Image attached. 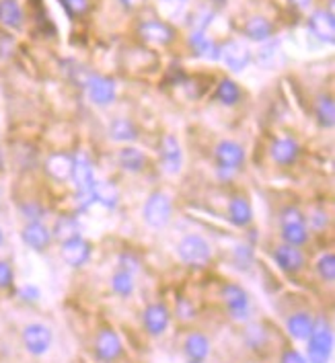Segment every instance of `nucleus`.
<instances>
[{
  "instance_id": "obj_28",
  "label": "nucleus",
  "mask_w": 335,
  "mask_h": 363,
  "mask_svg": "<svg viewBox=\"0 0 335 363\" xmlns=\"http://www.w3.org/2000/svg\"><path fill=\"white\" fill-rule=\"evenodd\" d=\"M79 230H80L79 222H77L75 218H60L58 222H56V226H54V236L60 238L62 242H66V240L79 238L80 236Z\"/></svg>"
},
{
  "instance_id": "obj_24",
  "label": "nucleus",
  "mask_w": 335,
  "mask_h": 363,
  "mask_svg": "<svg viewBox=\"0 0 335 363\" xmlns=\"http://www.w3.org/2000/svg\"><path fill=\"white\" fill-rule=\"evenodd\" d=\"M0 23L11 29H19L23 25V11L17 0H0Z\"/></svg>"
},
{
  "instance_id": "obj_5",
  "label": "nucleus",
  "mask_w": 335,
  "mask_h": 363,
  "mask_svg": "<svg viewBox=\"0 0 335 363\" xmlns=\"http://www.w3.org/2000/svg\"><path fill=\"white\" fill-rule=\"evenodd\" d=\"M222 300L229 308V314L233 320H247L251 304H249V296L243 287L235 286V284L226 286L222 289Z\"/></svg>"
},
{
  "instance_id": "obj_11",
  "label": "nucleus",
  "mask_w": 335,
  "mask_h": 363,
  "mask_svg": "<svg viewBox=\"0 0 335 363\" xmlns=\"http://www.w3.org/2000/svg\"><path fill=\"white\" fill-rule=\"evenodd\" d=\"M216 162L222 169H238L245 162V150L238 146L237 142L224 140L216 146Z\"/></svg>"
},
{
  "instance_id": "obj_27",
  "label": "nucleus",
  "mask_w": 335,
  "mask_h": 363,
  "mask_svg": "<svg viewBox=\"0 0 335 363\" xmlns=\"http://www.w3.org/2000/svg\"><path fill=\"white\" fill-rule=\"evenodd\" d=\"M109 135L114 140H118V142H132V140L138 138V130L128 119H116L111 123V128H109Z\"/></svg>"
},
{
  "instance_id": "obj_13",
  "label": "nucleus",
  "mask_w": 335,
  "mask_h": 363,
  "mask_svg": "<svg viewBox=\"0 0 335 363\" xmlns=\"http://www.w3.org/2000/svg\"><path fill=\"white\" fill-rule=\"evenodd\" d=\"M21 238H23V242H25L29 249L43 250L50 245V240H52V232L45 228L41 222H29V224L23 228V232H21Z\"/></svg>"
},
{
  "instance_id": "obj_14",
  "label": "nucleus",
  "mask_w": 335,
  "mask_h": 363,
  "mask_svg": "<svg viewBox=\"0 0 335 363\" xmlns=\"http://www.w3.org/2000/svg\"><path fill=\"white\" fill-rule=\"evenodd\" d=\"M160 156H163V167L165 171L175 174V172L181 171V146H179L177 138L173 135H165L163 144H160Z\"/></svg>"
},
{
  "instance_id": "obj_17",
  "label": "nucleus",
  "mask_w": 335,
  "mask_h": 363,
  "mask_svg": "<svg viewBox=\"0 0 335 363\" xmlns=\"http://www.w3.org/2000/svg\"><path fill=\"white\" fill-rule=\"evenodd\" d=\"M274 259H276L278 267L288 271V273H296V271H300L302 265H304L302 252L296 249V247H290V245L278 247L276 252H274Z\"/></svg>"
},
{
  "instance_id": "obj_9",
  "label": "nucleus",
  "mask_w": 335,
  "mask_h": 363,
  "mask_svg": "<svg viewBox=\"0 0 335 363\" xmlns=\"http://www.w3.org/2000/svg\"><path fill=\"white\" fill-rule=\"evenodd\" d=\"M121 349L123 347H121L118 333H114L109 328H105V330L99 333L97 341H95V351H97L99 359L114 362V359H118L119 355H121Z\"/></svg>"
},
{
  "instance_id": "obj_2",
  "label": "nucleus",
  "mask_w": 335,
  "mask_h": 363,
  "mask_svg": "<svg viewBox=\"0 0 335 363\" xmlns=\"http://www.w3.org/2000/svg\"><path fill=\"white\" fill-rule=\"evenodd\" d=\"M177 252L179 257H181V261H185L187 265H196V267L206 265V263L210 261V257H212L210 245H208L202 236H197V234L185 236V238L179 242Z\"/></svg>"
},
{
  "instance_id": "obj_41",
  "label": "nucleus",
  "mask_w": 335,
  "mask_h": 363,
  "mask_svg": "<svg viewBox=\"0 0 335 363\" xmlns=\"http://www.w3.org/2000/svg\"><path fill=\"white\" fill-rule=\"evenodd\" d=\"M142 0H123V4L126 6H136V4H140Z\"/></svg>"
},
{
  "instance_id": "obj_6",
  "label": "nucleus",
  "mask_w": 335,
  "mask_h": 363,
  "mask_svg": "<svg viewBox=\"0 0 335 363\" xmlns=\"http://www.w3.org/2000/svg\"><path fill=\"white\" fill-rule=\"evenodd\" d=\"M87 91L89 99L95 105H109L116 99V84L114 80L105 77H91L87 80Z\"/></svg>"
},
{
  "instance_id": "obj_35",
  "label": "nucleus",
  "mask_w": 335,
  "mask_h": 363,
  "mask_svg": "<svg viewBox=\"0 0 335 363\" xmlns=\"http://www.w3.org/2000/svg\"><path fill=\"white\" fill-rule=\"evenodd\" d=\"M13 286V269L6 261H0V289Z\"/></svg>"
},
{
  "instance_id": "obj_39",
  "label": "nucleus",
  "mask_w": 335,
  "mask_h": 363,
  "mask_svg": "<svg viewBox=\"0 0 335 363\" xmlns=\"http://www.w3.org/2000/svg\"><path fill=\"white\" fill-rule=\"evenodd\" d=\"M23 213H25V218H27V220H31V222H40L41 210L38 208V206H25V208H23Z\"/></svg>"
},
{
  "instance_id": "obj_21",
  "label": "nucleus",
  "mask_w": 335,
  "mask_h": 363,
  "mask_svg": "<svg viewBox=\"0 0 335 363\" xmlns=\"http://www.w3.org/2000/svg\"><path fill=\"white\" fill-rule=\"evenodd\" d=\"M229 220L235 224V226H247V224H251V220H253V210H251V206H249V201L247 199H243V197H235L233 201H231V206H229Z\"/></svg>"
},
{
  "instance_id": "obj_31",
  "label": "nucleus",
  "mask_w": 335,
  "mask_h": 363,
  "mask_svg": "<svg viewBox=\"0 0 335 363\" xmlns=\"http://www.w3.org/2000/svg\"><path fill=\"white\" fill-rule=\"evenodd\" d=\"M216 96L218 101L224 103V105H237L238 99H241V89H238L233 80H222V82L218 84Z\"/></svg>"
},
{
  "instance_id": "obj_40",
  "label": "nucleus",
  "mask_w": 335,
  "mask_h": 363,
  "mask_svg": "<svg viewBox=\"0 0 335 363\" xmlns=\"http://www.w3.org/2000/svg\"><path fill=\"white\" fill-rule=\"evenodd\" d=\"M295 2L300 9H309V4H311V0H295Z\"/></svg>"
},
{
  "instance_id": "obj_29",
  "label": "nucleus",
  "mask_w": 335,
  "mask_h": 363,
  "mask_svg": "<svg viewBox=\"0 0 335 363\" xmlns=\"http://www.w3.org/2000/svg\"><path fill=\"white\" fill-rule=\"evenodd\" d=\"M317 119L323 128H334L335 123V105L331 96H321L317 103Z\"/></svg>"
},
{
  "instance_id": "obj_19",
  "label": "nucleus",
  "mask_w": 335,
  "mask_h": 363,
  "mask_svg": "<svg viewBox=\"0 0 335 363\" xmlns=\"http://www.w3.org/2000/svg\"><path fill=\"white\" fill-rule=\"evenodd\" d=\"M313 323H315V320L311 318L309 312H296V314H292V316L288 318L286 328H288L290 337H295L298 341H307L309 335H311V330H313Z\"/></svg>"
},
{
  "instance_id": "obj_10",
  "label": "nucleus",
  "mask_w": 335,
  "mask_h": 363,
  "mask_svg": "<svg viewBox=\"0 0 335 363\" xmlns=\"http://www.w3.org/2000/svg\"><path fill=\"white\" fill-rule=\"evenodd\" d=\"M91 257V247L87 240L82 238H72V240H66L62 245V259L70 265V267H82Z\"/></svg>"
},
{
  "instance_id": "obj_16",
  "label": "nucleus",
  "mask_w": 335,
  "mask_h": 363,
  "mask_svg": "<svg viewBox=\"0 0 335 363\" xmlns=\"http://www.w3.org/2000/svg\"><path fill=\"white\" fill-rule=\"evenodd\" d=\"M183 353L190 363H204L210 353V341L199 333H192L183 343Z\"/></svg>"
},
{
  "instance_id": "obj_1",
  "label": "nucleus",
  "mask_w": 335,
  "mask_h": 363,
  "mask_svg": "<svg viewBox=\"0 0 335 363\" xmlns=\"http://www.w3.org/2000/svg\"><path fill=\"white\" fill-rule=\"evenodd\" d=\"M309 363H327L334 351V333L325 318H317L309 335Z\"/></svg>"
},
{
  "instance_id": "obj_25",
  "label": "nucleus",
  "mask_w": 335,
  "mask_h": 363,
  "mask_svg": "<svg viewBox=\"0 0 335 363\" xmlns=\"http://www.w3.org/2000/svg\"><path fill=\"white\" fill-rule=\"evenodd\" d=\"M282 236L284 240L290 245V247H300L307 242L309 238V232L304 226V220H296V222H286L282 224Z\"/></svg>"
},
{
  "instance_id": "obj_23",
  "label": "nucleus",
  "mask_w": 335,
  "mask_h": 363,
  "mask_svg": "<svg viewBox=\"0 0 335 363\" xmlns=\"http://www.w3.org/2000/svg\"><path fill=\"white\" fill-rule=\"evenodd\" d=\"M298 152H300L298 144H296L295 140H290V138L278 140L276 144L272 146V156L280 164H292L298 158Z\"/></svg>"
},
{
  "instance_id": "obj_30",
  "label": "nucleus",
  "mask_w": 335,
  "mask_h": 363,
  "mask_svg": "<svg viewBox=\"0 0 335 363\" xmlns=\"http://www.w3.org/2000/svg\"><path fill=\"white\" fill-rule=\"evenodd\" d=\"M245 33L251 39H256V41H263V39L272 35V25H270V21L256 17V19H251L245 25Z\"/></svg>"
},
{
  "instance_id": "obj_34",
  "label": "nucleus",
  "mask_w": 335,
  "mask_h": 363,
  "mask_svg": "<svg viewBox=\"0 0 335 363\" xmlns=\"http://www.w3.org/2000/svg\"><path fill=\"white\" fill-rule=\"evenodd\" d=\"M317 273L323 281H334L335 279V257L331 252L323 255L319 261H317Z\"/></svg>"
},
{
  "instance_id": "obj_32",
  "label": "nucleus",
  "mask_w": 335,
  "mask_h": 363,
  "mask_svg": "<svg viewBox=\"0 0 335 363\" xmlns=\"http://www.w3.org/2000/svg\"><path fill=\"white\" fill-rule=\"evenodd\" d=\"M111 287H114V291L119 294V296H130V294L134 291V279H132V273H130V271H126V269L118 271V273L111 277Z\"/></svg>"
},
{
  "instance_id": "obj_22",
  "label": "nucleus",
  "mask_w": 335,
  "mask_h": 363,
  "mask_svg": "<svg viewBox=\"0 0 335 363\" xmlns=\"http://www.w3.org/2000/svg\"><path fill=\"white\" fill-rule=\"evenodd\" d=\"M72 162H75V160H72L68 154H54V156L48 158L45 169H48V172H50L54 179L64 181V179H70V174H72Z\"/></svg>"
},
{
  "instance_id": "obj_37",
  "label": "nucleus",
  "mask_w": 335,
  "mask_h": 363,
  "mask_svg": "<svg viewBox=\"0 0 335 363\" xmlns=\"http://www.w3.org/2000/svg\"><path fill=\"white\" fill-rule=\"evenodd\" d=\"M64 6H66L68 15L77 17V15H82L87 11L89 4H87V0H64Z\"/></svg>"
},
{
  "instance_id": "obj_3",
  "label": "nucleus",
  "mask_w": 335,
  "mask_h": 363,
  "mask_svg": "<svg viewBox=\"0 0 335 363\" xmlns=\"http://www.w3.org/2000/svg\"><path fill=\"white\" fill-rule=\"evenodd\" d=\"M144 220L153 228H165L171 220V199L165 193H153L144 206Z\"/></svg>"
},
{
  "instance_id": "obj_38",
  "label": "nucleus",
  "mask_w": 335,
  "mask_h": 363,
  "mask_svg": "<svg viewBox=\"0 0 335 363\" xmlns=\"http://www.w3.org/2000/svg\"><path fill=\"white\" fill-rule=\"evenodd\" d=\"M280 363H309V362H307V357H302L298 351H295V349H288V351H284V353H282V359H280Z\"/></svg>"
},
{
  "instance_id": "obj_33",
  "label": "nucleus",
  "mask_w": 335,
  "mask_h": 363,
  "mask_svg": "<svg viewBox=\"0 0 335 363\" xmlns=\"http://www.w3.org/2000/svg\"><path fill=\"white\" fill-rule=\"evenodd\" d=\"M192 45H194V50H196L197 54H202V56L212 57V60H216L220 56V48H218L216 43H212L210 39L204 38V33H194Z\"/></svg>"
},
{
  "instance_id": "obj_15",
  "label": "nucleus",
  "mask_w": 335,
  "mask_h": 363,
  "mask_svg": "<svg viewBox=\"0 0 335 363\" xmlns=\"http://www.w3.org/2000/svg\"><path fill=\"white\" fill-rule=\"evenodd\" d=\"M220 57L224 60V64L231 68V70H243L247 64H249V50L243 45V43H237V41H231L226 43L222 50H220Z\"/></svg>"
},
{
  "instance_id": "obj_7",
  "label": "nucleus",
  "mask_w": 335,
  "mask_h": 363,
  "mask_svg": "<svg viewBox=\"0 0 335 363\" xmlns=\"http://www.w3.org/2000/svg\"><path fill=\"white\" fill-rule=\"evenodd\" d=\"M75 162H72V181H75V187H77V191L80 195H89L91 197V187H93V183H95V179H93V167H91V162H89V158L87 156H77V158H72Z\"/></svg>"
},
{
  "instance_id": "obj_18",
  "label": "nucleus",
  "mask_w": 335,
  "mask_h": 363,
  "mask_svg": "<svg viewBox=\"0 0 335 363\" xmlns=\"http://www.w3.org/2000/svg\"><path fill=\"white\" fill-rule=\"evenodd\" d=\"M309 25H311V31L319 39L329 41V43L335 39V21L331 13H327V11H315L311 15V19H309Z\"/></svg>"
},
{
  "instance_id": "obj_12",
  "label": "nucleus",
  "mask_w": 335,
  "mask_h": 363,
  "mask_svg": "<svg viewBox=\"0 0 335 363\" xmlns=\"http://www.w3.org/2000/svg\"><path fill=\"white\" fill-rule=\"evenodd\" d=\"M171 323V314L163 304H150L144 310V326L150 335H163Z\"/></svg>"
},
{
  "instance_id": "obj_42",
  "label": "nucleus",
  "mask_w": 335,
  "mask_h": 363,
  "mask_svg": "<svg viewBox=\"0 0 335 363\" xmlns=\"http://www.w3.org/2000/svg\"><path fill=\"white\" fill-rule=\"evenodd\" d=\"M2 242H4V234H2V230H0V247H2Z\"/></svg>"
},
{
  "instance_id": "obj_20",
  "label": "nucleus",
  "mask_w": 335,
  "mask_h": 363,
  "mask_svg": "<svg viewBox=\"0 0 335 363\" xmlns=\"http://www.w3.org/2000/svg\"><path fill=\"white\" fill-rule=\"evenodd\" d=\"M91 199L101 203V206H105V208H116L119 199L118 187L107 183V181H95L93 187H91Z\"/></svg>"
},
{
  "instance_id": "obj_8",
  "label": "nucleus",
  "mask_w": 335,
  "mask_h": 363,
  "mask_svg": "<svg viewBox=\"0 0 335 363\" xmlns=\"http://www.w3.org/2000/svg\"><path fill=\"white\" fill-rule=\"evenodd\" d=\"M140 38L144 39L146 43H153V45H167V43H171L175 39V31L167 23L148 21V23H144L140 27Z\"/></svg>"
},
{
  "instance_id": "obj_4",
  "label": "nucleus",
  "mask_w": 335,
  "mask_h": 363,
  "mask_svg": "<svg viewBox=\"0 0 335 363\" xmlns=\"http://www.w3.org/2000/svg\"><path fill=\"white\" fill-rule=\"evenodd\" d=\"M23 345L31 355H43L52 347V330L40 323L27 325L23 328Z\"/></svg>"
},
{
  "instance_id": "obj_26",
  "label": "nucleus",
  "mask_w": 335,
  "mask_h": 363,
  "mask_svg": "<svg viewBox=\"0 0 335 363\" xmlns=\"http://www.w3.org/2000/svg\"><path fill=\"white\" fill-rule=\"evenodd\" d=\"M119 164L130 172H138L146 164V156L140 152L138 148H123L119 152Z\"/></svg>"
},
{
  "instance_id": "obj_36",
  "label": "nucleus",
  "mask_w": 335,
  "mask_h": 363,
  "mask_svg": "<svg viewBox=\"0 0 335 363\" xmlns=\"http://www.w3.org/2000/svg\"><path fill=\"white\" fill-rule=\"evenodd\" d=\"M19 298L23 302H38L41 298V291L35 286H23L19 289Z\"/></svg>"
}]
</instances>
